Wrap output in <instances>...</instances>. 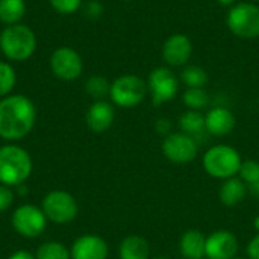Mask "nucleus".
I'll return each mask as SVG.
<instances>
[{
  "instance_id": "nucleus-30",
  "label": "nucleus",
  "mask_w": 259,
  "mask_h": 259,
  "mask_svg": "<svg viewBox=\"0 0 259 259\" xmlns=\"http://www.w3.org/2000/svg\"><path fill=\"white\" fill-rule=\"evenodd\" d=\"M14 202V193L11 187L0 184V212H5Z\"/></svg>"
},
{
  "instance_id": "nucleus-21",
  "label": "nucleus",
  "mask_w": 259,
  "mask_h": 259,
  "mask_svg": "<svg viewBox=\"0 0 259 259\" xmlns=\"http://www.w3.org/2000/svg\"><path fill=\"white\" fill-rule=\"evenodd\" d=\"M179 129L181 132L196 137L199 134H202L205 131V115L202 114V111H191L187 109L181 117H179Z\"/></svg>"
},
{
  "instance_id": "nucleus-17",
  "label": "nucleus",
  "mask_w": 259,
  "mask_h": 259,
  "mask_svg": "<svg viewBox=\"0 0 259 259\" xmlns=\"http://www.w3.org/2000/svg\"><path fill=\"white\" fill-rule=\"evenodd\" d=\"M206 235L199 229H188L179 238V252L184 259H203Z\"/></svg>"
},
{
  "instance_id": "nucleus-4",
  "label": "nucleus",
  "mask_w": 259,
  "mask_h": 259,
  "mask_svg": "<svg viewBox=\"0 0 259 259\" xmlns=\"http://www.w3.org/2000/svg\"><path fill=\"white\" fill-rule=\"evenodd\" d=\"M241 162L243 159L238 150L228 144H217L209 147L202 158L205 171L211 178L220 181H226L229 178L237 176Z\"/></svg>"
},
{
  "instance_id": "nucleus-27",
  "label": "nucleus",
  "mask_w": 259,
  "mask_h": 259,
  "mask_svg": "<svg viewBox=\"0 0 259 259\" xmlns=\"http://www.w3.org/2000/svg\"><path fill=\"white\" fill-rule=\"evenodd\" d=\"M238 178L250 188L259 182V161L246 159L241 162L238 170Z\"/></svg>"
},
{
  "instance_id": "nucleus-24",
  "label": "nucleus",
  "mask_w": 259,
  "mask_h": 259,
  "mask_svg": "<svg viewBox=\"0 0 259 259\" xmlns=\"http://www.w3.org/2000/svg\"><path fill=\"white\" fill-rule=\"evenodd\" d=\"M111 82L105 76H91L85 82V91L90 97L94 100H105V97L109 96Z\"/></svg>"
},
{
  "instance_id": "nucleus-40",
  "label": "nucleus",
  "mask_w": 259,
  "mask_h": 259,
  "mask_svg": "<svg viewBox=\"0 0 259 259\" xmlns=\"http://www.w3.org/2000/svg\"><path fill=\"white\" fill-rule=\"evenodd\" d=\"M121 2H127V0H121Z\"/></svg>"
},
{
  "instance_id": "nucleus-41",
  "label": "nucleus",
  "mask_w": 259,
  "mask_h": 259,
  "mask_svg": "<svg viewBox=\"0 0 259 259\" xmlns=\"http://www.w3.org/2000/svg\"><path fill=\"white\" fill-rule=\"evenodd\" d=\"M203 259H206V258H203Z\"/></svg>"
},
{
  "instance_id": "nucleus-39",
  "label": "nucleus",
  "mask_w": 259,
  "mask_h": 259,
  "mask_svg": "<svg viewBox=\"0 0 259 259\" xmlns=\"http://www.w3.org/2000/svg\"><path fill=\"white\" fill-rule=\"evenodd\" d=\"M153 259H170V258H153Z\"/></svg>"
},
{
  "instance_id": "nucleus-18",
  "label": "nucleus",
  "mask_w": 259,
  "mask_h": 259,
  "mask_svg": "<svg viewBox=\"0 0 259 259\" xmlns=\"http://www.w3.org/2000/svg\"><path fill=\"white\" fill-rule=\"evenodd\" d=\"M247 190H249V187L238 176H234V178L223 181V184L219 190V199L225 206L232 208V206L240 205L246 199Z\"/></svg>"
},
{
  "instance_id": "nucleus-32",
  "label": "nucleus",
  "mask_w": 259,
  "mask_h": 259,
  "mask_svg": "<svg viewBox=\"0 0 259 259\" xmlns=\"http://www.w3.org/2000/svg\"><path fill=\"white\" fill-rule=\"evenodd\" d=\"M247 256L249 259H259V234H256L247 244Z\"/></svg>"
},
{
  "instance_id": "nucleus-28",
  "label": "nucleus",
  "mask_w": 259,
  "mask_h": 259,
  "mask_svg": "<svg viewBox=\"0 0 259 259\" xmlns=\"http://www.w3.org/2000/svg\"><path fill=\"white\" fill-rule=\"evenodd\" d=\"M50 6L62 15H71L82 8V0H49Z\"/></svg>"
},
{
  "instance_id": "nucleus-1",
  "label": "nucleus",
  "mask_w": 259,
  "mask_h": 259,
  "mask_svg": "<svg viewBox=\"0 0 259 259\" xmlns=\"http://www.w3.org/2000/svg\"><path fill=\"white\" fill-rule=\"evenodd\" d=\"M36 108L23 94H11L0 100V138L18 141L33 129Z\"/></svg>"
},
{
  "instance_id": "nucleus-35",
  "label": "nucleus",
  "mask_w": 259,
  "mask_h": 259,
  "mask_svg": "<svg viewBox=\"0 0 259 259\" xmlns=\"http://www.w3.org/2000/svg\"><path fill=\"white\" fill-rule=\"evenodd\" d=\"M253 228H255L256 234H259V215H256L255 220H253Z\"/></svg>"
},
{
  "instance_id": "nucleus-19",
  "label": "nucleus",
  "mask_w": 259,
  "mask_h": 259,
  "mask_svg": "<svg viewBox=\"0 0 259 259\" xmlns=\"http://www.w3.org/2000/svg\"><path fill=\"white\" fill-rule=\"evenodd\" d=\"M120 259H150V244L140 235L126 237L118 247Z\"/></svg>"
},
{
  "instance_id": "nucleus-14",
  "label": "nucleus",
  "mask_w": 259,
  "mask_h": 259,
  "mask_svg": "<svg viewBox=\"0 0 259 259\" xmlns=\"http://www.w3.org/2000/svg\"><path fill=\"white\" fill-rule=\"evenodd\" d=\"M70 253L71 259H106L109 249L102 237L87 234L73 243Z\"/></svg>"
},
{
  "instance_id": "nucleus-33",
  "label": "nucleus",
  "mask_w": 259,
  "mask_h": 259,
  "mask_svg": "<svg viewBox=\"0 0 259 259\" xmlns=\"http://www.w3.org/2000/svg\"><path fill=\"white\" fill-rule=\"evenodd\" d=\"M8 259H36V258H35L32 253L26 252V250H18V252L12 253V255H11Z\"/></svg>"
},
{
  "instance_id": "nucleus-7",
  "label": "nucleus",
  "mask_w": 259,
  "mask_h": 259,
  "mask_svg": "<svg viewBox=\"0 0 259 259\" xmlns=\"http://www.w3.org/2000/svg\"><path fill=\"white\" fill-rule=\"evenodd\" d=\"M146 82H147V90L150 93L153 105L161 106L176 97L181 80L173 71V68L167 65H161L150 71Z\"/></svg>"
},
{
  "instance_id": "nucleus-13",
  "label": "nucleus",
  "mask_w": 259,
  "mask_h": 259,
  "mask_svg": "<svg viewBox=\"0 0 259 259\" xmlns=\"http://www.w3.org/2000/svg\"><path fill=\"white\" fill-rule=\"evenodd\" d=\"M238 253V238L234 232L226 229L214 231L206 235V259H232Z\"/></svg>"
},
{
  "instance_id": "nucleus-10",
  "label": "nucleus",
  "mask_w": 259,
  "mask_h": 259,
  "mask_svg": "<svg viewBox=\"0 0 259 259\" xmlns=\"http://www.w3.org/2000/svg\"><path fill=\"white\" fill-rule=\"evenodd\" d=\"M50 70L52 73L65 82H71L76 80L82 71H83V59L79 55V52H76L74 49L68 47V46H62L58 47L49 61Z\"/></svg>"
},
{
  "instance_id": "nucleus-22",
  "label": "nucleus",
  "mask_w": 259,
  "mask_h": 259,
  "mask_svg": "<svg viewBox=\"0 0 259 259\" xmlns=\"http://www.w3.org/2000/svg\"><path fill=\"white\" fill-rule=\"evenodd\" d=\"M179 80L187 88H205L209 82V74L200 65H185L181 71Z\"/></svg>"
},
{
  "instance_id": "nucleus-12",
  "label": "nucleus",
  "mask_w": 259,
  "mask_h": 259,
  "mask_svg": "<svg viewBox=\"0 0 259 259\" xmlns=\"http://www.w3.org/2000/svg\"><path fill=\"white\" fill-rule=\"evenodd\" d=\"M161 55L167 67L178 68L188 65L193 55V42L185 33H173L170 35L161 49Z\"/></svg>"
},
{
  "instance_id": "nucleus-15",
  "label": "nucleus",
  "mask_w": 259,
  "mask_h": 259,
  "mask_svg": "<svg viewBox=\"0 0 259 259\" xmlns=\"http://www.w3.org/2000/svg\"><path fill=\"white\" fill-rule=\"evenodd\" d=\"M115 120V109L111 102L96 100L87 111L85 121L90 131L96 134L106 132Z\"/></svg>"
},
{
  "instance_id": "nucleus-37",
  "label": "nucleus",
  "mask_w": 259,
  "mask_h": 259,
  "mask_svg": "<svg viewBox=\"0 0 259 259\" xmlns=\"http://www.w3.org/2000/svg\"><path fill=\"white\" fill-rule=\"evenodd\" d=\"M247 2H253V3H258L259 0H247Z\"/></svg>"
},
{
  "instance_id": "nucleus-29",
  "label": "nucleus",
  "mask_w": 259,
  "mask_h": 259,
  "mask_svg": "<svg viewBox=\"0 0 259 259\" xmlns=\"http://www.w3.org/2000/svg\"><path fill=\"white\" fill-rule=\"evenodd\" d=\"M103 11H105V8H103V5H102L99 0H90V2H87V3L83 5V12H85V15H87L88 18H91V20L100 18L102 14H103Z\"/></svg>"
},
{
  "instance_id": "nucleus-34",
  "label": "nucleus",
  "mask_w": 259,
  "mask_h": 259,
  "mask_svg": "<svg viewBox=\"0 0 259 259\" xmlns=\"http://www.w3.org/2000/svg\"><path fill=\"white\" fill-rule=\"evenodd\" d=\"M215 2H217V3H220L222 6H229V8H231V6H232V5H235L238 0H215Z\"/></svg>"
},
{
  "instance_id": "nucleus-3",
  "label": "nucleus",
  "mask_w": 259,
  "mask_h": 259,
  "mask_svg": "<svg viewBox=\"0 0 259 259\" xmlns=\"http://www.w3.org/2000/svg\"><path fill=\"white\" fill-rule=\"evenodd\" d=\"M32 173L29 153L15 144L0 147V184L8 187L21 185Z\"/></svg>"
},
{
  "instance_id": "nucleus-2",
  "label": "nucleus",
  "mask_w": 259,
  "mask_h": 259,
  "mask_svg": "<svg viewBox=\"0 0 259 259\" xmlns=\"http://www.w3.org/2000/svg\"><path fill=\"white\" fill-rule=\"evenodd\" d=\"M36 46L38 39L35 32L23 23L6 26L0 32V50L12 62L27 61L35 53Z\"/></svg>"
},
{
  "instance_id": "nucleus-16",
  "label": "nucleus",
  "mask_w": 259,
  "mask_h": 259,
  "mask_svg": "<svg viewBox=\"0 0 259 259\" xmlns=\"http://www.w3.org/2000/svg\"><path fill=\"white\" fill-rule=\"evenodd\" d=\"M237 124L234 112L223 106H215L205 114V131L214 137L229 135Z\"/></svg>"
},
{
  "instance_id": "nucleus-20",
  "label": "nucleus",
  "mask_w": 259,
  "mask_h": 259,
  "mask_svg": "<svg viewBox=\"0 0 259 259\" xmlns=\"http://www.w3.org/2000/svg\"><path fill=\"white\" fill-rule=\"evenodd\" d=\"M26 15L24 0H0V23L5 26L17 24Z\"/></svg>"
},
{
  "instance_id": "nucleus-9",
  "label": "nucleus",
  "mask_w": 259,
  "mask_h": 259,
  "mask_svg": "<svg viewBox=\"0 0 259 259\" xmlns=\"http://www.w3.org/2000/svg\"><path fill=\"white\" fill-rule=\"evenodd\" d=\"M162 155L173 164L184 165L193 162L199 155V144L194 137L184 132H173L162 141Z\"/></svg>"
},
{
  "instance_id": "nucleus-31",
  "label": "nucleus",
  "mask_w": 259,
  "mask_h": 259,
  "mask_svg": "<svg viewBox=\"0 0 259 259\" xmlns=\"http://www.w3.org/2000/svg\"><path fill=\"white\" fill-rule=\"evenodd\" d=\"M155 131L158 135L161 137H168L170 134H173V121L170 118H165V117H161L156 120L155 123Z\"/></svg>"
},
{
  "instance_id": "nucleus-38",
  "label": "nucleus",
  "mask_w": 259,
  "mask_h": 259,
  "mask_svg": "<svg viewBox=\"0 0 259 259\" xmlns=\"http://www.w3.org/2000/svg\"><path fill=\"white\" fill-rule=\"evenodd\" d=\"M232 259H244V258H238V256H235V258H232Z\"/></svg>"
},
{
  "instance_id": "nucleus-26",
  "label": "nucleus",
  "mask_w": 259,
  "mask_h": 259,
  "mask_svg": "<svg viewBox=\"0 0 259 259\" xmlns=\"http://www.w3.org/2000/svg\"><path fill=\"white\" fill-rule=\"evenodd\" d=\"M17 83V74L9 62L0 61V99L11 94Z\"/></svg>"
},
{
  "instance_id": "nucleus-36",
  "label": "nucleus",
  "mask_w": 259,
  "mask_h": 259,
  "mask_svg": "<svg viewBox=\"0 0 259 259\" xmlns=\"http://www.w3.org/2000/svg\"><path fill=\"white\" fill-rule=\"evenodd\" d=\"M252 190H253V193H255V196H256V199H258L259 202V182L256 185H253V187H250Z\"/></svg>"
},
{
  "instance_id": "nucleus-6",
  "label": "nucleus",
  "mask_w": 259,
  "mask_h": 259,
  "mask_svg": "<svg viewBox=\"0 0 259 259\" xmlns=\"http://www.w3.org/2000/svg\"><path fill=\"white\" fill-rule=\"evenodd\" d=\"M149 94L147 82L137 74H123L111 82V103L120 108H135L141 105Z\"/></svg>"
},
{
  "instance_id": "nucleus-8",
  "label": "nucleus",
  "mask_w": 259,
  "mask_h": 259,
  "mask_svg": "<svg viewBox=\"0 0 259 259\" xmlns=\"http://www.w3.org/2000/svg\"><path fill=\"white\" fill-rule=\"evenodd\" d=\"M42 212L47 220L56 225H67L73 222L79 212L76 199L67 191H52L42 199Z\"/></svg>"
},
{
  "instance_id": "nucleus-25",
  "label": "nucleus",
  "mask_w": 259,
  "mask_h": 259,
  "mask_svg": "<svg viewBox=\"0 0 259 259\" xmlns=\"http://www.w3.org/2000/svg\"><path fill=\"white\" fill-rule=\"evenodd\" d=\"M36 259H70L71 253L70 250L62 244L56 241L44 243L36 250Z\"/></svg>"
},
{
  "instance_id": "nucleus-5",
  "label": "nucleus",
  "mask_w": 259,
  "mask_h": 259,
  "mask_svg": "<svg viewBox=\"0 0 259 259\" xmlns=\"http://www.w3.org/2000/svg\"><path fill=\"white\" fill-rule=\"evenodd\" d=\"M228 29L241 39L259 38V5L253 2H237L226 15Z\"/></svg>"
},
{
  "instance_id": "nucleus-11",
  "label": "nucleus",
  "mask_w": 259,
  "mask_h": 259,
  "mask_svg": "<svg viewBox=\"0 0 259 259\" xmlns=\"http://www.w3.org/2000/svg\"><path fill=\"white\" fill-rule=\"evenodd\" d=\"M47 217L33 205H21L12 214V226L24 238H36L46 229Z\"/></svg>"
},
{
  "instance_id": "nucleus-23",
  "label": "nucleus",
  "mask_w": 259,
  "mask_h": 259,
  "mask_svg": "<svg viewBox=\"0 0 259 259\" xmlns=\"http://www.w3.org/2000/svg\"><path fill=\"white\" fill-rule=\"evenodd\" d=\"M182 103L191 111H202L209 105V94L205 88H187L182 93Z\"/></svg>"
}]
</instances>
